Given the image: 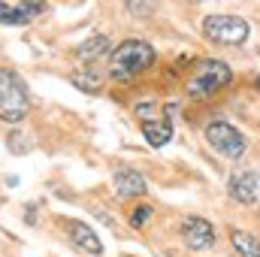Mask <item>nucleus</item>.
<instances>
[{
    "label": "nucleus",
    "mask_w": 260,
    "mask_h": 257,
    "mask_svg": "<svg viewBox=\"0 0 260 257\" xmlns=\"http://www.w3.org/2000/svg\"><path fill=\"white\" fill-rule=\"evenodd\" d=\"M70 79H73V85H79L82 91H100V79H97L91 70H88V73H73Z\"/></svg>",
    "instance_id": "dca6fc26"
},
{
    "label": "nucleus",
    "mask_w": 260,
    "mask_h": 257,
    "mask_svg": "<svg viewBox=\"0 0 260 257\" xmlns=\"http://www.w3.org/2000/svg\"><path fill=\"white\" fill-rule=\"evenodd\" d=\"M30 18L21 12V6H9L0 0V24H27Z\"/></svg>",
    "instance_id": "ddd939ff"
},
{
    "label": "nucleus",
    "mask_w": 260,
    "mask_h": 257,
    "mask_svg": "<svg viewBox=\"0 0 260 257\" xmlns=\"http://www.w3.org/2000/svg\"><path fill=\"white\" fill-rule=\"evenodd\" d=\"M260 194V179L257 173H236L233 179H230V197L233 200H239V203H254Z\"/></svg>",
    "instance_id": "6e6552de"
},
{
    "label": "nucleus",
    "mask_w": 260,
    "mask_h": 257,
    "mask_svg": "<svg viewBox=\"0 0 260 257\" xmlns=\"http://www.w3.org/2000/svg\"><path fill=\"white\" fill-rule=\"evenodd\" d=\"M112 185H115L118 197H142V194H145V179H142L136 170H127V167L115 170Z\"/></svg>",
    "instance_id": "1a4fd4ad"
},
{
    "label": "nucleus",
    "mask_w": 260,
    "mask_h": 257,
    "mask_svg": "<svg viewBox=\"0 0 260 257\" xmlns=\"http://www.w3.org/2000/svg\"><path fill=\"white\" fill-rule=\"evenodd\" d=\"M248 34H251V27L239 15L218 12V15H206V21H203V37L212 40L215 46H242L248 40Z\"/></svg>",
    "instance_id": "20e7f679"
},
{
    "label": "nucleus",
    "mask_w": 260,
    "mask_h": 257,
    "mask_svg": "<svg viewBox=\"0 0 260 257\" xmlns=\"http://www.w3.org/2000/svg\"><path fill=\"white\" fill-rule=\"evenodd\" d=\"M206 139H209V145H212L215 151H221V154L230 157V160L242 157V151H245V136H242V130L233 127L230 121H212V124L206 127Z\"/></svg>",
    "instance_id": "39448f33"
},
{
    "label": "nucleus",
    "mask_w": 260,
    "mask_h": 257,
    "mask_svg": "<svg viewBox=\"0 0 260 257\" xmlns=\"http://www.w3.org/2000/svg\"><path fill=\"white\" fill-rule=\"evenodd\" d=\"M151 215H154V209H151V206H136V209L130 212V224H133V227H142Z\"/></svg>",
    "instance_id": "f3484780"
},
{
    "label": "nucleus",
    "mask_w": 260,
    "mask_h": 257,
    "mask_svg": "<svg viewBox=\"0 0 260 257\" xmlns=\"http://www.w3.org/2000/svg\"><path fill=\"white\" fill-rule=\"evenodd\" d=\"M142 127V136H145V142L148 145H154V148H160V145H167L170 139H173V124L167 121V118H148V121H142L139 124Z\"/></svg>",
    "instance_id": "9d476101"
},
{
    "label": "nucleus",
    "mask_w": 260,
    "mask_h": 257,
    "mask_svg": "<svg viewBox=\"0 0 260 257\" xmlns=\"http://www.w3.org/2000/svg\"><path fill=\"white\" fill-rule=\"evenodd\" d=\"M21 12H24L27 18H37L40 12H46V3H43V0H21Z\"/></svg>",
    "instance_id": "a211bd4d"
},
{
    "label": "nucleus",
    "mask_w": 260,
    "mask_h": 257,
    "mask_svg": "<svg viewBox=\"0 0 260 257\" xmlns=\"http://www.w3.org/2000/svg\"><path fill=\"white\" fill-rule=\"evenodd\" d=\"M133 18H151L154 15V0H121Z\"/></svg>",
    "instance_id": "4468645a"
},
{
    "label": "nucleus",
    "mask_w": 260,
    "mask_h": 257,
    "mask_svg": "<svg viewBox=\"0 0 260 257\" xmlns=\"http://www.w3.org/2000/svg\"><path fill=\"white\" fill-rule=\"evenodd\" d=\"M230 242H233V248H236L239 257H260L257 236H251V233H245V230H230Z\"/></svg>",
    "instance_id": "9b49d317"
},
{
    "label": "nucleus",
    "mask_w": 260,
    "mask_h": 257,
    "mask_svg": "<svg viewBox=\"0 0 260 257\" xmlns=\"http://www.w3.org/2000/svg\"><path fill=\"white\" fill-rule=\"evenodd\" d=\"M182 239H185V245L194 248V251L212 248V245H215V227H212L206 218L191 215V218H185V224H182Z\"/></svg>",
    "instance_id": "423d86ee"
},
{
    "label": "nucleus",
    "mask_w": 260,
    "mask_h": 257,
    "mask_svg": "<svg viewBox=\"0 0 260 257\" xmlns=\"http://www.w3.org/2000/svg\"><path fill=\"white\" fill-rule=\"evenodd\" d=\"M64 230H67V239L79 248V251H85V254H103V242H100V236L85 224V221H64Z\"/></svg>",
    "instance_id": "0eeeda50"
},
{
    "label": "nucleus",
    "mask_w": 260,
    "mask_h": 257,
    "mask_svg": "<svg viewBox=\"0 0 260 257\" xmlns=\"http://www.w3.org/2000/svg\"><path fill=\"white\" fill-rule=\"evenodd\" d=\"M154 64V49L145 40H124L112 49L109 55V73L112 79H133L139 73H145L148 67Z\"/></svg>",
    "instance_id": "f257e3e1"
},
{
    "label": "nucleus",
    "mask_w": 260,
    "mask_h": 257,
    "mask_svg": "<svg viewBox=\"0 0 260 257\" xmlns=\"http://www.w3.org/2000/svg\"><path fill=\"white\" fill-rule=\"evenodd\" d=\"M27 109H30V94H27L24 79L15 70L0 67V121L18 124L24 121Z\"/></svg>",
    "instance_id": "f03ea898"
},
{
    "label": "nucleus",
    "mask_w": 260,
    "mask_h": 257,
    "mask_svg": "<svg viewBox=\"0 0 260 257\" xmlns=\"http://www.w3.org/2000/svg\"><path fill=\"white\" fill-rule=\"evenodd\" d=\"M230 79H233V70L224 64V61H218V58L200 61L197 70L191 73V79H188V94L197 97V100L212 97V94H218L221 88H227Z\"/></svg>",
    "instance_id": "7ed1b4c3"
},
{
    "label": "nucleus",
    "mask_w": 260,
    "mask_h": 257,
    "mask_svg": "<svg viewBox=\"0 0 260 257\" xmlns=\"http://www.w3.org/2000/svg\"><path fill=\"white\" fill-rule=\"evenodd\" d=\"M257 88H260V76H257Z\"/></svg>",
    "instance_id": "6ab92c4d"
},
{
    "label": "nucleus",
    "mask_w": 260,
    "mask_h": 257,
    "mask_svg": "<svg viewBox=\"0 0 260 257\" xmlns=\"http://www.w3.org/2000/svg\"><path fill=\"white\" fill-rule=\"evenodd\" d=\"M27 133H21V130H12L9 136H6V145H9V151H15V154H27L30 148H34V142L30 139H24Z\"/></svg>",
    "instance_id": "2eb2a0df"
},
{
    "label": "nucleus",
    "mask_w": 260,
    "mask_h": 257,
    "mask_svg": "<svg viewBox=\"0 0 260 257\" xmlns=\"http://www.w3.org/2000/svg\"><path fill=\"white\" fill-rule=\"evenodd\" d=\"M106 49H109V40H106V37H91L88 43H82V46L76 49V58H82V61H88V64H91V61H94V58H100Z\"/></svg>",
    "instance_id": "f8f14e48"
}]
</instances>
